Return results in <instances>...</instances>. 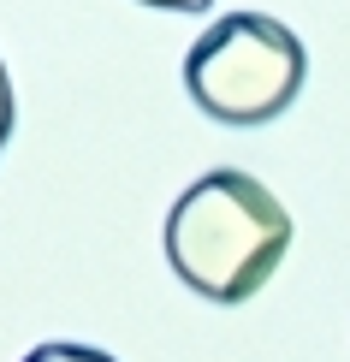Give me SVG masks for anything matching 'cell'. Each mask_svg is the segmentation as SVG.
I'll list each match as a JSON object with an SVG mask.
<instances>
[{"instance_id": "obj_1", "label": "cell", "mask_w": 350, "mask_h": 362, "mask_svg": "<svg viewBox=\"0 0 350 362\" xmlns=\"http://www.w3.org/2000/svg\"><path fill=\"white\" fill-rule=\"evenodd\" d=\"M166 262L208 303H250L291 250V214L262 178L214 167L166 208Z\"/></svg>"}, {"instance_id": "obj_2", "label": "cell", "mask_w": 350, "mask_h": 362, "mask_svg": "<svg viewBox=\"0 0 350 362\" xmlns=\"http://www.w3.org/2000/svg\"><path fill=\"white\" fill-rule=\"evenodd\" d=\"M309 78L303 42L267 12H226L185 54L190 101L220 125H267L297 101Z\"/></svg>"}, {"instance_id": "obj_3", "label": "cell", "mask_w": 350, "mask_h": 362, "mask_svg": "<svg viewBox=\"0 0 350 362\" xmlns=\"http://www.w3.org/2000/svg\"><path fill=\"white\" fill-rule=\"evenodd\" d=\"M24 362H119L107 351H89V344H36Z\"/></svg>"}, {"instance_id": "obj_4", "label": "cell", "mask_w": 350, "mask_h": 362, "mask_svg": "<svg viewBox=\"0 0 350 362\" xmlns=\"http://www.w3.org/2000/svg\"><path fill=\"white\" fill-rule=\"evenodd\" d=\"M12 137V78H6V59H0V148Z\"/></svg>"}, {"instance_id": "obj_5", "label": "cell", "mask_w": 350, "mask_h": 362, "mask_svg": "<svg viewBox=\"0 0 350 362\" xmlns=\"http://www.w3.org/2000/svg\"><path fill=\"white\" fill-rule=\"evenodd\" d=\"M143 6H166V12H202V6H214V0H143Z\"/></svg>"}]
</instances>
